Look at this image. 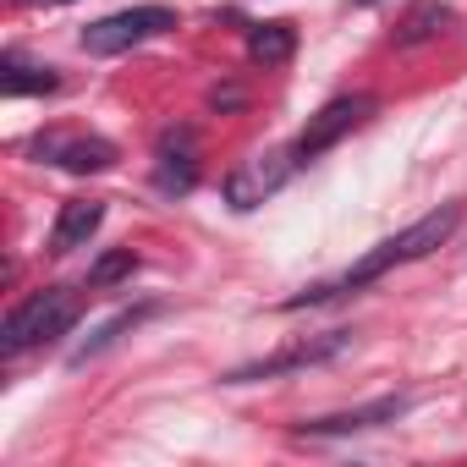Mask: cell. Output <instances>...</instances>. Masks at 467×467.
<instances>
[{
	"mask_svg": "<svg viewBox=\"0 0 467 467\" xmlns=\"http://www.w3.org/2000/svg\"><path fill=\"white\" fill-rule=\"evenodd\" d=\"M347 6H379V0H347Z\"/></svg>",
	"mask_w": 467,
	"mask_h": 467,
	"instance_id": "obj_16",
	"label": "cell"
},
{
	"mask_svg": "<svg viewBox=\"0 0 467 467\" xmlns=\"http://www.w3.org/2000/svg\"><path fill=\"white\" fill-rule=\"evenodd\" d=\"M143 314H149V308H127V314H116V319H105V325H99V330L88 336V347H83V352H72V363H88V358H99V352H105V347H110V341H116L121 330H132V325H138Z\"/></svg>",
	"mask_w": 467,
	"mask_h": 467,
	"instance_id": "obj_15",
	"label": "cell"
},
{
	"mask_svg": "<svg viewBox=\"0 0 467 467\" xmlns=\"http://www.w3.org/2000/svg\"><path fill=\"white\" fill-rule=\"evenodd\" d=\"M462 225V203H440V209H429L423 220H412L407 231H396V237H385L374 254H363L341 281H330V286H314V292H303V297H292L286 308H308V303H325V297H336V292H352V286H368V281H379L385 270H396V265H412V259H423V254H434L451 231Z\"/></svg>",
	"mask_w": 467,
	"mask_h": 467,
	"instance_id": "obj_1",
	"label": "cell"
},
{
	"mask_svg": "<svg viewBox=\"0 0 467 467\" xmlns=\"http://www.w3.org/2000/svg\"><path fill=\"white\" fill-rule=\"evenodd\" d=\"M171 28H176V12L171 6H132V12H110V17L88 23L83 28V50L88 56H121V50H132L143 39L171 34Z\"/></svg>",
	"mask_w": 467,
	"mask_h": 467,
	"instance_id": "obj_3",
	"label": "cell"
},
{
	"mask_svg": "<svg viewBox=\"0 0 467 467\" xmlns=\"http://www.w3.org/2000/svg\"><path fill=\"white\" fill-rule=\"evenodd\" d=\"M248 56H254L259 67H286V61L297 56V28H292V23H259V28L248 34Z\"/></svg>",
	"mask_w": 467,
	"mask_h": 467,
	"instance_id": "obj_11",
	"label": "cell"
},
{
	"mask_svg": "<svg viewBox=\"0 0 467 467\" xmlns=\"http://www.w3.org/2000/svg\"><path fill=\"white\" fill-rule=\"evenodd\" d=\"M34 154L45 165L72 171V176H88V171H110L116 165V143H105V138H61V132H50V138L34 143Z\"/></svg>",
	"mask_w": 467,
	"mask_h": 467,
	"instance_id": "obj_7",
	"label": "cell"
},
{
	"mask_svg": "<svg viewBox=\"0 0 467 467\" xmlns=\"http://www.w3.org/2000/svg\"><path fill=\"white\" fill-rule=\"evenodd\" d=\"M192 182H198V160H192V149H182V154L160 149L154 187H160V192H192Z\"/></svg>",
	"mask_w": 467,
	"mask_h": 467,
	"instance_id": "obj_13",
	"label": "cell"
},
{
	"mask_svg": "<svg viewBox=\"0 0 467 467\" xmlns=\"http://www.w3.org/2000/svg\"><path fill=\"white\" fill-rule=\"evenodd\" d=\"M451 28V6H440V0H423V6H412L407 17H401V28H396V45L407 50V45H429V39H440Z\"/></svg>",
	"mask_w": 467,
	"mask_h": 467,
	"instance_id": "obj_12",
	"label": "cell"
},
{
	"mask_svg": "<svg viewBox=\"0 0 467 467\" xmlns=\"http://www.w3.org/2000/svg\"><path fill=\"white\" fill-rule=\"evenodd\" d=\"M352 347V330H330V336H314V341H297L275 358H259V363H243V368H231L225 385H248V379H275V374H292V368H308V363H325L336 352Z\"/></svg>",
	"mask_w": 467,
	"mask_h": 467,
	"instance_id": "obj_6",
	"label": "cell"
},
{
	"mask_svg": "<svg viewBox=\"0 0 467 467\" xmlns=\"http://www.w3.org/2000/svg\"><path fill=\"white\" fill-rule=\"evenodd\" d=\"M374 116V94H341V99H330L325 110H314L308 116V127L297 132V143H292V154H297V165H308V160H319L325 149H336L352 127H363Z\"/></svg>",
	"mask_w": 467,
	"mask_h": 467,
	"instance_id": "obj_4",
	"label": "cell"
},
{
	"mask_svg": "<svg viewBox=\"0 0 467 467\" xmlns=\"http://www.w3.org/2000/svg\"><path fill=\"white\" fill-rule=\"evenodd\" d=\"M99 225H105V203H99V198H72V203H61V214H56L50 248H56V254H78V248L94 243Z\"/></svg>",
	"mask_w": 467,
	"mask_h": 467,
	"instance_id": "obj_9",
	"label": "cell"
},
{
	"mask_svg": "<svg viewBox=\"0 0 467 467\" xmlns=\"http://www.w3.org/2000/svg\"><path fill=\"white\" fill-rule=\"evenodd\" d=\"M407 407H412L407 396H379V401H368V407H352V412H330V418H314V423H303L297 434H308V440H330V434H363V429L396 423Z\"/></svg>",
	"mask_w": 467,
	"mask_h": 467,
	"instance_id": "obj_8",
	"label": "cell"
},
{
	"mask_svg": "<svg viewBox=\"0 0 467 467\" xmlns=\"http://www.w3.org/2000/svg\"><path fill=\"white\" fill-rule=\"evenodd\" d=\"M132 270H138V254H132V248H110V254H99V259H94L88 286H116V281H127Z\"/></svg>",
	"mask_w": 467,
	"mask_h": 467,
	"instance_id": "obj_14",
	"label": "cell"
},
{
	"mask_svg": "<svg viewBox=\"0 0 467 467\" xmlns=\"http://www.w3.org/2000/svg\"><path fill=\"white\" fill-rule=\"evenodd\" d=\"M78 314H83V297L72 286H45V292H34L28 303H17L6 314V325H0V352L23 358V352H34L45 341H61L78 325Z\"/></svg>",
	"mask_w": 467,
	"mask_h": 467,
	"instance_id": "obj_2",
	"label": "cell"
},
{
	"mask_svg": "<svg viewBox=\"0 0 467 467\" xmlns=\"http://www.w3.org/2000/svg\"><path fill=\"white\" fill-rule=\"evenodd\" d=\"M0 83H6V94H56L61 72L39 67V61H23L17 50H6V61H0Z\"/></svg>",
	"mask_w": 467,
	"mask_h": 467,
	"instance_id": "obj_10",
	"label": "cell"
},
{
	"mask_svg": "<svg viewBox=\"0 0 467 467\" xmlns=\"http://www.w3.org/2000/svg\"><path fill=\"white\" fill-rule=\"evenodd\" d=\"M292 171H297V154H292V149H265V154L243 160L237 171L225 176V203L248 214V209H259L265 198H275Z\"/></svg>",
	"mask_w": 467,
	"mask_h": 467,
	"instance_id": "obj_5",
	"label": "cell"
}]
</instances>
